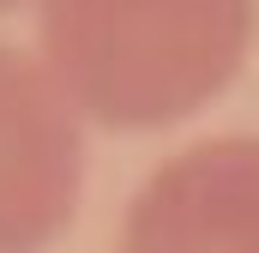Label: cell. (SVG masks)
<instances>
[{
	"instance_id": "obj_1",
	"label": "cell",
	"mask_w": 259,
	"mask_h": 253,
	"mask_svg": "<svg viewBox=\"0 0 259 253\" xmlns=\"http://www.w3.org/2000/svg\"><path fill=\"white\" fill-rule=\"evenodd\" d=\"M259 0H36V61L72 115L169 126L199 115L241 66Z\"/></svg>"
},
{
	"instance_id": "obj_2",
	"label": "cell",
	"mask_w": 259,
	"mask_h": 253,
	"mask_svg": "<svg viewBox=\"0 0 259 253\" xmlns=\"http://www.w3.org/2000/svg\"><path fill=\"white\" fill-rule=\"evenodd\" d=\"M84 193V121L36 55L0 43V253H42Z\"/></svg>"
},
{
	"instance_id": "obj_3",
	"label": "cell",
	"mask_w": 259,
	"mask_h": 253,
	"mask_svg": "<svg viewBox=\"0 0 259 253\" xmlns=\"http://www.w3.org/2000/svg\"><path fill=\"white\" fill-rule=\"evenodd\" d=\"M127 253H259V133L199 139L127 205Z\"/></svg>"
},
{
	"instance_id": "obj_4",
	"label": "cell",
	"mask_w": 259,
	"mask_h": 253,
	"mask_svg": "<svg viewBox=\"0 0 259 253\" xmlns=\"http://www.w3.org/2000/svg\"><path fill=\"white\" fill-rule=\"evenodd\" d=\"M18 6H30V0H0V18H6V12H18Z\"/></svg>"
}]
</instances>
